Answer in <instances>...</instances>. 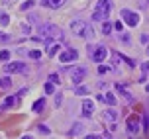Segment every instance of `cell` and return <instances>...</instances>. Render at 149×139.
Instances as JSON below:
<instances>
[{
  "instance_id": "obj_36",
  "label": "cell",
  "mask_w": 149,
  "mask_h": 139,
  "mask_svg": "<svg viewBox=\"0 0 149 139\" xmlns=\"http://www.w3.org/2000/svg\"><path fill=\"white\" fill-rule=\"evenodd\" d=\"M114 28L118 29V31H122V28H124V26H122V22H116V24H114Z\"/></svg>"
},
{
  "instance_id": "obj_24",
  "label": "cell",
  "mask_w": 149,
  "mask_h": 139,
  "mask_svg": "<svg viewBox=\"0 0 149 139\" xmlns=\"http://www.w3.org/2000/svg\"><path fill=\"white\" fill-rule=\"evenodd\" d=\"M37 127H39V133H43V135H49V127H47V125H45V124L37 125Z\"/></svg>"
},
{
  "instance_id": "obj_17",
  "label": "cell",
  "mask_w": 149,
  "mask_h": 139,
  "mask_svg": "<svg viewBox=\"0 0 149 139\" xmlns=\"http://www.w3.org/2000/svg\"><path fill=\"white\" fill-rule=\"evenodd\" d=\"M16 102H18V98H16V96H8V98H6V102L0 106V110H6V108H10V106H14Z\"/></svg>"
},
{
  "instance_id": "obj_14",
  "label": "cell",
  "mask_w": 149,
  "mask_h": 139,
  "mask_svg": "<svg viewBox=\"0 0 149 139\" xmlns=\"http://www.w3.org/2000/svg\"><path fill=\"white\" fill-rule=\"evenodd\" d=\"M43 4L49 8H61L65 4V0H43Z\"/></svg>"
},
{
  "instance_id": "obj_21",
  "label": "cell",
  "mask_w": 149,
  "mask_h": 139,
  "mask_svg": "<svg viewBox=\"0 0 149 139\" xmlns=\"http://www.w3.org/2000/svg\"><path fill=\"white\" fill-rule=\"evenodd\" d=\"M28 55H30V59H41V51L39 49H31V51H28Z\"/></svg>"
},
{
  "instance_id": "obj_25",
  "label": "cell",
  "mask_w": 149,
  "mask_h": 139,
  "mask_svg": "<svg viewBox=\"0 0 149 139\" xmlns=\"http://www.w3.org/2000/svg\"><path fill=\"white\" fill-rule=\"evenodd\" d=\"M8 59H10V51H6V49L0 51V61H8Z\"/></svg>"
},
{
  "instance_id": "obj_30",
  "label": "cell",
  "mask_w": 149,
  "mask_h": 139,
  "mask_svg": "<svg viewBox=\"0 0 149 139\" xmlns=\"http://www.w3.org/2000/svg\"><path fill=\"white\" fill-rule=\"evenodd\" d=\"M143 131L147 133V114H143Z\"/></svg>"
},
{
  "instance_id": "obj_11",
  "label": "cell",
  "mask_w": 149,
  "mask_h": 139,
  "mask_svg": "<svg viewBox=\"0 0 149 139\" xmlns=\"http://www.w3.org/2000/svg\"><path fill=\"white\" fill-rule=\"evenodd\" d=\"M116 90H118L120 94L124 96V100H126V102H130V104L134 102V96H132V94L126 90V88H124V84H116Z\"/></svg>"
},
{
  "instance_id": "obj_6",
  "label": "cell",
  "mask_w": 149,
  "mask_h": 139,
  "mask_svg": "<svg viewBox=\"0 0 149 139\" xmlns=\"http://www.w3.org/2000/svg\"><path fill=\"white\" fill-rule=\"evenodd\" d=\"M126 127H127V131L132 133V135H135V133H139V116H130L127 117V122H126Z\"/></svg>"
},
{
  "instance_id": "obj_15",
  "label": "cell",
  "mask_w": 149,
  "mask_h": 139,
  "mask_svg": "<svg viewBox=\"0 0 149 139\" xmlns=\"http://www.w3.org/2000/svg\"><path fill=\"white\" fill-rule=\"evenodd\" d=\"M100 100H104V102L110 104V106H116V96L110 94V92H108V94H102V96H100Z\"/></svg>"
},
{
  "instance_id": "obj_13",
  "label": "cell",
  "mask_w": 149,
  "mask_h": 139,
  "mask_svg": "<svg viewBox=\"0 0 149 139\" xmlns=\"http://www.w3.org/2000/svg\"><path fill=\"white\" fill-rule=\"evenodd\" d=\"M43 108H45V98H39V100L33 104V108H31V110L36 112V114H41V112H43Z\"/></svg>"
},
{
  "instance_id": "obj_34",
  "label": "cell",
  "mask_w": 149,
  "mask_h": 139,
  "mask_svg": "<svg viewBox=\"0 0 149 139\" xmlns=\"http://www.w3.org/2000/svg\"><path fill=\"white\" fill-rule=\"evenodd\" d=\"M22 31H24V33H30V31H31V28L28 26V24H24V26H22Z\"/></svg>"
},
{
  "instance_id": "obj_10",
  "label": "cell",
  "mask_w": 149,
  "mask_h": 139,
  "mask_svg": "<svg viewBox=\"0 0 149 139\" xmlns=\"http://www.w3.org/2000/svg\"><path fill=\"white\" fill-rule=\"evenodd\" d=\"M92 112H94V102H92V100H84V102H82V114L86 117H90Z\"/></svg>"
},
{
  "instance_id": "obj_7",
  "label": "cell",
  "mask_w": 149,
  "mask_h": 139,
  "mask_svg": "<svg viewBox=\"0 0 149 139\" xmlns=\"http://www.w3.org/2000/svg\"><path fill=\"white\" fill-rule=\"evenodd\" d=\"M4 71L6 73H28V67L24 63H20V61H14L10 65H4Z\"/></svg>"
},
{
  "instance_id": "obj_12",
  "label": "cell",
  "mask_w": 149,
  "mask_h": 139,
  "mask_svg": "<svg viewBox=\"0 0 149 139\" xmlns=\"http://www.w3.org/2000/svg\"><path fill=\"white\" fill-rule=\"evenodd\" d=\"M118 117H120V114L114 110V108H110V110L104 112V120H106V122H116Z\"/></svg>"
},
{
  "instance_id": "obj_35",
  "label": "cell",
  "mask_w": 149,
  "mask_h": 139,
  "mask_svg": "<svg viewBox=\"0 0 149 139\" xmlns=\"http://www.w3.org/2000/svg\"><path fill=\"white\" fill-rule=\"evenodd\" d=\"M0 2H2V4H4V6H10V4H14L16 0H0Z\"/></svg>"
},
{
  "instance_id": "obj_19",
  "label": "cell",
  "mask_w": 149,
  "mask_h": 139,
  "mask_svg": "<svg viewBox=\"0 0 149 139\" xmlns=\"http://www.w3.org/2000/svg\"><path fill=\"white\" fill-rule=\"evenodd\" d=\"M118 59H120V61H124V63H127L130 67H135V61H134V59L126 57V55H122V53H118Z\"/></svg>"
},
{
  "instance_id": "obj_33",
  "label": "cell",
  "mask_w": 149,
  "mask_h": 139,
  "mask_svg": "<svg viewBox=\"0 0 149 139\" xmlns=\"http://www.w3.org/2000/svg\"><path fill=\"white\" fill-rule=\"evenodd\" d=\"M106 71H108V67H106V65H100V67H98V73H100V74H104Z\"/></svg>"
},
{
  "instance_id": "obj_5",
  "label": "cell",
  "mask_w": 149,
  "mask_h": 139,
  "mask_svg": "<svg viewBox=\"0 0 149 139\" xmlns=\"http://www.w3.org/2000/svg\"><path fill=\"white\" fill-rule=\"evenodd\" d=\"M120 16H122L124 22H126L127 26H132V28H135V26L139 24V14H135V12H132V10H127V8H122Z\"/></svg>"
},
{
  "instance_id": "obj_37",
  "label": "cell",
  "mask_w": 149,
  "mask_h": 139,
  "mask_svg": "<svg viewBox=\"0 0 149 139\" xmlns=\"http://www.w3.org/2000/svg\"><path fill=\"white\" fill-rule=\"evenodd\" d=\"M61 102H63V98H61V94H57V100H55V104H57V106H61Z\"/></svg>"
},
{
  "instance_id": "obj_9",
  "label": "cell",
  "mask_w": 149,
  "mask_h": 139,
  "mask_svg": "<svg viewBox=\"0 0 149 139\" xmlns=\"http://www.w3.org/2000/svg\"><path fill=\"white\" fill-rule=\"evenodd\" d=\"M84 76H86V69H84V67H79V69L71 71V79H73L74 84H81V82L84 81Z\"/></svg>"
},
{
  "instance_id": "obj_28",
  "label": "cell",
  "mask_w": 149,
  "mask_h": 139,
  "mask_svg": "<svg viewBox=\"0 0 149 139\" xmlns=\"http://www.w3.org/2000/svg\"><path fill=\"white\" fill-rule=\"evenodd\" d=\"M49 82H53V84H59V82H61V81H59V74L53 73L51 76H49Z\"/></svg>"
},
{
  "instance_id": "obj_16",
  "label": "cell",
  "mask_w": 149,
  "mask_h": 139,
  "mask_svg": "<svg viewBox=\"0 0 149 139\" xmlns=\"http://www.w3.org/2000/svg\"><path fill=\"white\" fill-rule=\"evenodd\" d=\"M81 131H82V124H81V122H77V124H73V129H69V135L74 137V135H79Z\"/></svg>"
},
{
  "instance_id": "obj_29",
  "label": "cell",
  "mask_w": 149,
  "mask_h": 139,
  "mask_svg": "<svg viewBox=\"0 0 149 139\" xmlns=\"http://www.w3.org/2000/svg\"><path fill=\"white\" fill-rule=\"evenodd\" d=\"M77 94H88V88H84V86H79V88H77Z\"/></svg>"
},
{
  "instance_id": "obj_4",
  "label": "cell",
  "mask_w": 149,
  "mask_h": 139,
  "mask_svg": "<svg viewBox=\"0 0 149 139\" xmlns=\"http://www.w3.org/2000/svg\"><path fill=\"white\" fill-rule=\"evenodd\" d=\"M88 55L92 61H96V63H102L106 59V55H108V49H106L104 45H98V47H92L90 45L88 47Z\"/></svg>"
},
{
  "instance_id": "obj_20",
  "label": "cell",
  "mask_w": 149,
  "mask_h": 139,
  "mask_svg": "<svg viewBox=\"0 0 149 139\" xmlns=\"http://www.w3.org/2000/svg\"><path fill=\"white\" fill-rule=\"evenodd\" d=\"M0 24H2V26H8V24H10V16H8L6 12H0Z\"/></svg>"
},
{
  "instance_id": "obj_8",
  "label": "cell",
  "mask_w": 149,
  "mask_h": 139,
  "mask_svg": "<svg viewBox=\"0 0 149 139\" xmlns=\"http://www.w3.org/2000/svg\"><path fill=\"white\" fill-rule=\"evenodd\" d=\"M77 59H79L77 49H65V51H61V55H59L61 63H71V61H77Z\"/></svg>"
},
{
  "instance_id": "obj_31",
  "label": "cell",
  "mask_w": 149,
  "mask_h": 139,
  "mask_svg": "<svg viewBox=\"0 0 149 139\" xmlns=\"http://www.w3.org/2000/svg\"><path fill=\"white\" fill-rule=\"evenodd\" d=\"M8 39H10V37H8L4 31H0V43H2V41H8Z\"/></svg>"
},
{
  "instance_id": "obj_27",
  "label": "cell",
  "mask_w": 149,
  "mask_h": 139,
  "mask_svg": "<svg viewBox=\"0 0 149 139\" xmlns=\"http://www.w3.org/2000/svg\"><path fill=\"white\" fill-rule=\"evenodd\" d=\"M33 4H36L33 0H28V2H24V4H22V10H30V8L33 6Z\"/></svg>"
},
{
  "instance_id": "obj_22",
  "label": "cell",
  "mask_w": 149,
  "mask_h": 139,
  "mask_svg": "<svg viewBox=\"0 0 149 139\" xmlns=\"http://www.w3.org/2000/svg\"><path fill=\"white\" fill-rule=\"evenodd\" d=\"M43 90H45V94H53L55 92V86H53V82H47L43 86Z\"/></svg>"
},
{
  "instance_id": "obj_23",
  "label": "cell",
  "mask_w": 149,
  "mask_h": 139,
  "mask_svg": "<svg viewBox=\"0 0 149 139\" xmlns=\"http://www.w3.org/2000/svg\"><path fill=\"white\" fill-rule=\"evenodd\" d=\"M110 31H112V24L110 22H104V24H102V33H106V35H108Z\"/></svg>"
},
{
  "instance_id": "obj_1",
  "label": "cell",
  "mask_w": 149,
  "mask_h": 139,
  "mask_svg": "<svg viewBox=\"0 0 149 139\" xmlns=\"http://www.w3.org/2000/svg\"><path fill=\"white\" fill-rule=\"evenodd\" d=\"M110 12H112V0H98L96 8H94V12H92V20L104 22L106 18L110 16Z\"/></svg>"
},
{
  "instance_id": "obj_2",
  "label": "cell",
  "mask_w": 149,
  "mask_h": 139,
  "mask_svg": "<svg viewBox=\"0 0 149 139\" xmlns=\"http://www.w3.org/2000/svg\"><path fill=\"white\" fill-rule=\"evenodd\" d=\"M71 29H73L74 35H79V37H92L94 35L92 26H90L88 22H82V20H74V22H71Z\"/></svg>"
},
{
  "instance_id": "obj_26",
  "label": "cell",
  "mask_w": 149,
  "mask_h": 139,
  "mask_svg": "<svg viewBox=\"0 0 149 139\" xmlns=\"http://www.w3.org/2000/svg\"><path fill=\"white\" fill-rule=\"evenodd\" d=\"M59 45H51V47H49V55H57V53H59Z\"/></svg>"
},
{
  "instance_id": "obj_18",
  "label": "cell",
  "mask_w": 149,
  "mask_h": 139,
  "mask_svg": "<svg viewBox=\"0 0 149 139\" xmlns=\"http://www.w3.org/2000/svg\"><path fill=\"white\" fill-rule=\"evenodd\" d=\"M10 86H12V79H10V76H2V79H0V88L8 90Z\"/></svg>"
},
{
  "instance_id": "obj_32",
  "label": "cell",
  "mask_w": 149,
  "mask_h": 139,
  "mask_svg": "<svg viewBox=\"0 0 149 139\" xmlns=\"http://www.w3.org/2000/svg\"><path fill=\"white\" fill-rule=\"evenodd\" d=\"M120 41H124V43H130V37H127L126 33H122V35H120Z\"/></svg>"
},
{
  "instance_id": "obj_3",
  "label": "cell",
  "mask_w": 149,
  "mask_h": 139,
  "mask_svg": "<svg viewBox=\"0 0 149 139\" xmlns=\"http://www.w3.org/2000/svg\"><path fill=\"white\" fill-rule=\"evenodd\" d=\"M39 33H41V37H59V39H63V29L59 28V26H55V24H41L39 26Z\"/></svg>"
}]
</instances>
